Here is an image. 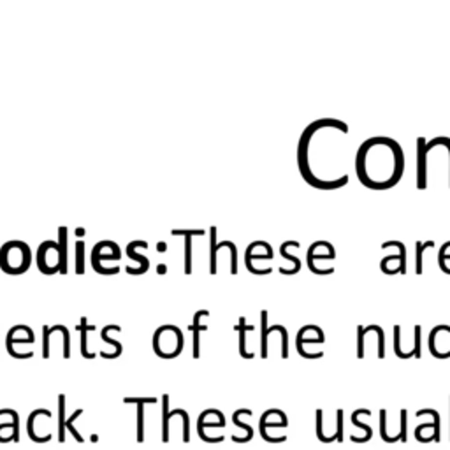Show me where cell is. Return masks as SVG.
Returning a JSON list of instances; mask_svg holds the SVG:
<instances>
[{
  "mask_svg": "<svg viewBox=\"0 0 450 450\" xmlns=\"http://www.w3.org/2000/svg\"><path fill=\"white\" fill-rule=\"evenodd\" d=\"M420 340H422V327L415 325V348H413V357H420Z\"/></svg>",
  "mask_w": 450,
  "mask_h": 450,
  "instance_id": "cell-23",
  "label": "cell"
},
{
  "mask_svg": "<svg viewBox=\"0 0 450 450\" xmlns=\"http://www.w3.org/2000/svg\"><path fill=\"white\" fill-rule=\"evenodd\" d=\"M127 403L137 405V442H145V403H155V399H127Z\"/></svg>",
  "mask_w": 450,
  "mask_h": 450,
  "instance_id": "cell-7",
  "label": "cell"
},
{
  "mask_svg": "<svg viewBox=\"0 0 450 450\" xmlns=\"http://www.w3.org/2000/svg\"><path fill=\"white\" fill-rule=\"evenodd\" d=\"M445 146L449 148V151H450V137H445Z\"/></svg>",
  "mask_w": 450,
  "mask_h": 450,
  "instance_id": "cell-26",
  "label": "cell"
},
{
  "mask_svg": "<svg viewBox=\"0 0 450 450\" xmlns=\"http://www.w3.org/2000/svg\"><path fill=\"white\" fill-rule=\"evenodd\" d=\"M28 264H30V250L26 245L13 241V243L2 246L0 266L5 273H11V275L23 273L28 269Z\"/></svg>",
  "mask_w": 450,
  "mask_h": 450,
  "instance_id": "cell-2",
  "label": "cell"
},
{
  "mask_svg": "<svg viewBox=\"0 0 450 450\" xmlns=\"http://www.w3.org/2000/svg\"><path fill=\"white\" fill-rule=\"evenodd\" d=\"M371 327H373V331L378 334V357L384 359L385 357V334H384V329H382L380 325H376V323H373Z\"/></svg>",
  "mask_w": 450,
  "mask_h": 450,
  "instance_id": "cell-17",
  "label": "cell"
},
{
  "mask_svg": "<svg viewBox=\"0 0 450 450\" xmlns=\"http://www.w3.org/2000/svg\"><path fill=\"white\" fill-rule=\"evenodd\" d=\"M434 246V241H426V243H422V241H417L415 245V252H417V262H415V273L417 275H422V255H424V252L428 248H433Z\"/></svg>",
  "mask_w": 450,
  "mask_h": 450,
  "instance_id": "cell-11",
  "label": "cell"
},
{
  "mask_svg": "<svg viewBox=\"0 0 450 450\" xmlns=\"http://www.w3.org/2000/svg\"><path fill=\"white\" fill-rule=\"evenodd\" d=\"M153 346H155L157 355H160V357H176L183 348V336H181L179 329L172 327V325H164L155 332Z\"/></svg>",
  "mask_w": 450,
  "mask_h": 450,
  "instance_id": "cell-3",
  "label": "cell"
},
{
  "mask_svg": "<svg viewBox=\"0 0 450 450\" xmlns=\"http://www.w3.org/2000/svg\"><path fill=\"white\" fill-rule=\"evenodd\" d=\"M389 246L399 248V273L405 275V273H407V246L403 245L401 241H387V243L382 245V248L385 250V248H389Z\"/></svg>",
  "mask_w": 450,
  "mask_h": 450,
  "instance_id": "cell-10",
  "label": "cell"
},
{
  "mask_svg": "<svg viewBox=\"0 0 450 450\" xmlns=\"http://www.w3.org/2000/svg\"><path fill=\"white\" fill-rule=\"evenodd\" d=\"M334 438L338 440V443L343 442V410L336 411V433H334Z\"/></svg>",
  "mask_w": 450,
  "mask_h": 450,
  "instance_id": "cell-21",
  "label": "cell"
},
{
  "mask_svg": "<svg viewBox=\"0 0 450 450\" xmlns=\"http://www.w3.org/2000/svg\"><path fill=\"white\" fill-rule=\"evenodd\" d=\"M49 420H51V413L48 410H35L28 417V434L34 442L44 443L51 440Z\"/></svg>",
  "mask_w": 450,
  "mask_h": 450,
  "instance_id": "cell-4",
  "label": "cell"
},
{
  "mask_svg": "<svg viewBox=\"0 0 450 450\" xmlns=\"http://www.w3.org/2000/svg\"><path fill=\"white\" fill-rule=\"evenodd\" d=\"M436 145H445V137H434L429 145H426L424 137L417 139V188L424 190L428 187V178H426V153Z\"/></svg>",
  "mask_w": 450,
  "mask_h": 450,
  "instance_id": "cell-5",
  "label": "cell"
},
{
  "mask_svg": "<svg viewBox=\"0 0 450 450\" xmlns=\"http://www.w3.org/2000/svg\"><path fill=\"white\" fill-rule=\"evenodd\" d=\"M267 338H269V332H267V313L262 311V357H267Z\"/></svg>",
  "mask_w": 450,
  "mask_h": 450,
  "instance_id": "cell-19",
  "label": "cell"
},
{
  "mask_svg": "<svg viewBox=\"0 0 450 450\" xmlns=\"http://www.w3.org/2000/svg\"><path fill=\"white\" fill-rule=\"evenodd\" d=\"M322 410H319L317 411V436H319V440L320 442H323V443H331L332 440H336L334 436H325V434L322 433Z\"/></svg>",
  "mask_w": 450,
  "mask_h": 450,
  "instance_id": "cell-18",
  "label": "cell"
},
{
  "mask_svg": "<svg viewBox=\"0 0 450 450\" xmlns=\"http://www.w3.org/2000/svg\"><path fill=\"white\" fill-rule=\"evenodd\" d=\"M449 332L450 334V325H445V323H440V325H436V327L431 331V334H429V352H431V355H434V357L438 359H449L450 357V350L449 352H438V348L434 346V340H436L438 332Z\"/></svg>",
  "mask_w": 450,
  "mask_h": 450,
  "instance_id": "cell-8",
  "label": "cell"
},
{
  "mask_svg": "<svg viewBox=\"0 0 450 450\" xmlns=\"http://www.w3.org/2000/svg\"><path fill=\"white\" fill-rule=\"evenodd\" d=\"M399 341H401V327L399 325H394V354L398 355L399 359H408L407 354L401 350L399 346Z\"/></svg>",
  "mask_w": 450,
  "mask_h": 450,
  "instance_id": "cell-16",
  "label": "cell"
},
{
  "mask_svg": "<svg viewBox=\"0 0 450 450\" xmlns=\"http://www.w3.org/2000/svg\"><path fill=\"white\" fill-rule=\"evenodd\" d=\"M289 246H296V248H298L299 243L298 241H285L283 245H281V248H280V254L283 255L285 258H289V260H292L294 262V269H292V275H294V273H298L299 269H301V260H299L298 257H294V255L287 254V248H289Z\"/></svg>",
  "mask_w": 450,
  "mask_h": 450,
  "instance_id": "cell-13",
  "label": "cell"
},
{
  "mask_svg": "<svg viewBox=\"0 0 450 450\" xmlns=\"http://www.w3.org/2000/svg\"><path fill=\"white\" fill-rule=\"evenodd\" d=\"M364 327H361L359 325L357 327V338H359V345H357V357L359 359H363L364 357Z\"/></svg>",
  "mask_w": 450,
  "mask_h": 450,
  "instance_id": "cell-22",
  "label": "cell"
},
{
  "mask_svg": "<svg viewBox=\"0 0 450 450\" xmlns=\"http://www.w3.org/2000/svg\"><path fill=\"white\" fill-rule=\"evenodd\" d=\"M371 415V411L369 410H366V408H363V410H355L354 413H352V424L354 426H357V428H361V429H364V433H366V436L371 440V436H373V431H371V428L369 426H366L364 422H359V415Z\"/></svg>",
  "mask_w": 450,
  "mask_h": 450,
  "instance_id": "cell-14",
  "label": "cell"
},
{
  "mask_svg": "<svg viewBox=\"0 0 450 450\" xmlns=\"http://www.w3.org/2000/svg\"><path fill=\"white\" fill-rule=\"evenodd\" d=\"M65 424H67V419H65V398L64 396H60L58 398V440H60V443L65 442Z\"/></svg>",
  "mask_w": 450,
  "mask_h": 450,
  "instance_id": "cell-9",
  "label": "cell"
},
{
  "mask_svg": "<svg viewBox=\"0 0 450 450\" xmlns=\"http://www.w3.org/2000/svg\"><path fill=\"white\" fill-rule=\"evenodd\" d=\"M83 243H78L76 250H79V254H76V271L83 273Z\"/></svg>",
  "mask_w": 450,
  "mask_h": 450,
  "instance_id": "cell-24",
  "label": "cell"
},
{
  "mask_svg": "<svg viewBox=\"0 0 450 450\" xmlns=\"http://www.w3.org/2000/svg\"><path fill=\"white\" fill-rule=\"evenodd\" d=\"M385 426H387V411L380 410V436H382V440H384V442H387V443L399 442L398 436L392 438V436H389V434H387V429H385Z\"/></svg>",
  "mask_w": 450,
  "mask_h": 450,
  "instance_id": "cell-15",
  "label": "cell"
},
{
  "mask_svg": "<svg viewBox=\"0 0 450 450\" xmlns=\"http://www.w3.org/2000/svg\"><path fill=\"white\" fill-rule=\"evenodd\" d=\"M422 415H433L434 422H433V428H434V433L431 434V440H434V442H440L442 438H440V413H438L436 410H431V408H428V410H419L417 411V417H422Z\"/></svg>",
  "mask_w": 450,
  "mask_h": 450,
  "instance_id": "cell-12",
  "label": "cell"
},
{
  "mask_svg": "<svg viewBox=\"0 0 450 450\" xmlns=\"http://www.w3.org/2000/svg\"><path fill=\"white\" fill-rule=\"evenodd\" d=\"M18 436H20V417H16L13 422L0 424V443L18 442Z\"/></svg>",
  "mask_w": 450,
  "mask_h": 450,
  "instance_id": "cell-6",
  "label": "cell"
},
{
  "mask_svg": "<svg viewBox=\"0 0 450 450\" xmlns=\"http://www.w3.org/2000/svg\"><path fill=\"white\" fill-rule=\"evenodd\" d=\"M385 167V171L392 176L396 183H399L403 172H405V157H403L401 146L394 139L385 137V146H384V155L376 157L375 148H373L371 141L367 139L366 143L361 145L357 151V158H355V172H357L359 181L366 185L373 174H375L376 167Z\"/></svg>",
  "mask_w": 450,
  "mask_h": 450,
  "instance_id": "cell-1",
  "label": "cell"
},
{
  "mask_svg": "<svg viewBox=\"0 0 450 450\" xmlns=\"http://www.w3.org/2000/svg\"><path fill=\"white\" fill-rule=\"evenodd\" d=\"M239 331H241V355H243V357H248V359L254 357V355L246 354V350H245V319H241Z\"/></svg>",
  "mask_w": 450,
  "mask_h": 450,
  "instance_id": "cell-25",
  "label": "cell"
},
{
  "mask_svg": "<svg viewBox=\"0 0 450 450\" xmlns=\"http://www.w3.org/2000/svg\"><path fill=\"white\" fill-rule=\"evenodd\" d=\"M408 436V411L401 410V433L398 434L399 442H407Z\"/></svg>",
  "mask_w": 450,
  "mask_h": 450,
  "instance_id": "cell-20",
  "label": "cell"
}]
</instances>
